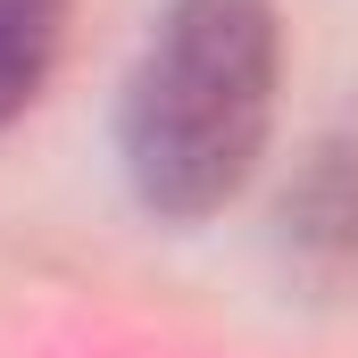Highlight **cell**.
<instances>
[{
    "mask_svg": "<svg viewBox=\"0 0 358 358\" xmlns=\"http://www.w3.org/2000/svg\"><path fill=\"white\" fill-rule=\"evenodd\" d=\"M275 59L267 0H167L117 108L125 176L159 217H208L250 183L275 125Z\"/></svg>",
    "mask_w": 358,
    "mask_h": 358,
    "instance_id": "1",
    "label": "cell"
},
{
    "mask_svg": "<svg viewBox=\"0 0 358 358\" xmlns=\"http://www.w3.org/2000/svg\"><path fill=\"white\" fill-rule=\"evenodd\" d=\"M283 250L317 275H358V134H334L283 183Z\"/></svg>",
    "mask_w": 358,
    "mask_h": 358,
    "instance_id": "2",
    "label": "cell"
},
{
    "mask_svg": "<svg viewBox=\"0 0 358 358\" xmlns=\"http://www.w3.org/2000/svg\"><path fill=\"white\" fill-rule=\"evenodd\" d=\"M67 42V0H0V125H17Z\"/></svg>",
    "mask_w": 358,
    "mask_h": 358,
    "instance_id": "3",
    "label": "cell"
}]
</instances>
